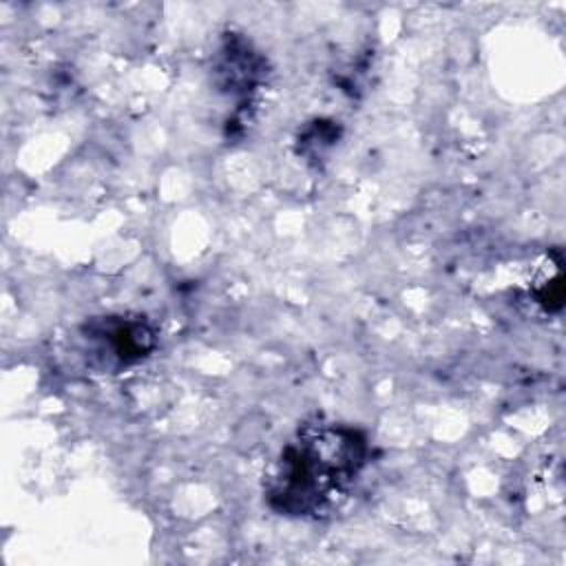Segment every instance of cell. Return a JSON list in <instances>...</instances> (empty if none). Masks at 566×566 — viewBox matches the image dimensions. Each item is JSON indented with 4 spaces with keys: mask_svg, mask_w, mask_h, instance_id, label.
Returning a JSON list of instances; mask_svg holds the SVG:
<instances>
[{
    "mask_svg": "<svg viewBox=\"0 0 566 566\" xmlns=\"http://www.w3.org/2000/svg\"><path fill=\"white\" fill-rule=\"evenodd\" d=\"M531 292L535 296V303H539L544 310L555 312L562 307L564 301V274H562V254L557 250L544 254L533 270Z\"/></svg>",
    "mask_w": 566,
    "mask_h": 566,
    "instance_id": "cell-3",
    "label": "cell"
},
{
    "mask_svg": "<svg viewBox=\"0 0 566 566\" xmlns=\"http://www.w3.org/2000/svg\"><path fill=\"white\" fill-rule=\"evenodd\" d=\"M99 336L108 343L113 356H117L122 363H137L146 358L155 347V332L139 316H111L99 327Z\"/></svg>",
    "mask_w": 566,
    "mask_h": 566,
    "instance_id": "cell-2",
    "label": "cell"
},
{
    "mask_svg": "<svg viewBox=\"0 0 566 566\" xmlns=\"http://www.w3.org/2000/svg\"><path fill=\"white\" fill-rule=\"evenodd\" d=\"M367 460L365 436L347 424L314 422L296 431L265 478L272 511L318 515L340 497Z\"/></svg>",
    "mask_w": 566,
    "mask_h": 566,
    "instance_id": "cell-1",
    "label": "cell"
}]
</instances>
